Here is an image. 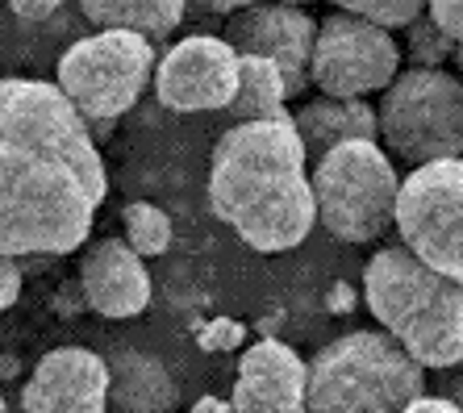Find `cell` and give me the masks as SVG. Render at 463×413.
<instances>
[{"label": "cell", "mask_w": 463, "mask_h": 413, "mask_svg": "<svg viewBox=\"0 0 463 413\" xmlns=\"http://www.w3.org/2000/svg\"><path fill=\"white\" fill-rule=\"evenodd\" d=\"M113 126H118V117H88V130H92L97 142H105L109 134H113Z\"/></svg>", "instance_id": "f1b7e54d"}, {"label": "cell", "mask_w": 463, "mask_h": 413, "mask_svg": "<svg viewBox=\"0 0 463 413\" xmlns=\"http://www.w3.org/2000/svg\"><path fill=\"white\" fill-rule=\"evenodd\" d=\"M113 371L88 347H54L22 389V413H105Z\"/></svg>", "instance_id": "7c38bea8"}, {"label": "cell", "mask_w": 463, "mask_h": 413, "mask_svg": "<svg viewBox=\"0 0 463 413\" xmlns=\"http://www.w3.org/2000/svg\"><path fill=\"white\" fill-rule=\"evenodd\" d=\"M193 413H238V409H234V401H222V397H201L193 405Z\"/></svg>", "instance_id": "83f0119b"}, {"label": "cell", "mask_w": 463, "mask_h": 413, "mask_svg": "<svg viewBox=\"0 0 463 413\" xmlns=\"http://www.w3.org/2000/svg\"><path fill=\"white\" fill-rule=\"evenodd\" d=\"M109 371H113L109 401L118 413H167L175 405V384L155 355L118 351L109 359Z\"/></svg>", "instance_id": "2e32d148"}, {"label": "cell", "mask_w": 463, "mask_h": 413, "mask_svg": "<svg viewBox=\"0 0 463 413\" xmlns=\"http://www.w3.org/2000/svg\"><path fill=\"white\" fill-rule=\"evenodd\" d=\"M430 17L455 42H463V0H430Z\"/></svg>", "instance_id": "7402d4cb"}, {"label": "cell", "mask_w": 463, "mask_h": 413, "mask_svg": "<svg viewBox=\"0 0 463 413\" xmlns=\"http://www.w3.org/2000/svg\"><path fill=\"white\" fill-rule=\"evenodd\" d=\"M280 5H305V0H280Z\"/></svg>", "instance_id": "4dcf8cb0"}, {"label": "cell", "mask_w": 463, "mask_h": 413, "mask_svg": "<svg viewBox=\"0 0 463 413\" xmlns=\"http://www.w3.org/2000/svg\"><path fill=\"white\" fill-rule=\"evenodd\" d=\"M242 84V55L230 38L193 33L175 42L155 67V97L172 113L230 109Z\"/></svg>", "instance_id": "30bf717a"}, {"label": "cell", "mask_w": 463, "mask_h": 413, "mask_svg": "<svg viewBox=\"0 0 463 413\" xmlns=\"http://www.w3.org/2000/svg\"><path fill=\"white\" fill-rule=\"evenodd\" d=\"M426 368L388 330H351L309 359V413H405Z\"/></svg>", "instance_id": "277c9868"}, {"label": "cell", "mask_w": 463, "mask_h": 413, "mask_svg": "<svg viewBox=\"0 0 463 413\" xmlns=\"http://www.w3.org/2000/svg\"><path fill=\"white\" fill-rule=\"evenodd\" d=\"M155 67L151 38L134 30H100L67 46L54 80L84 117H121L138 105Z\"/></svg>", "instance_id": "52a82bcc"}, {"label": "cell", "mask_w": 463, "mask_h": 413, "mask_svg": "<svg viewBox=\"0 0 463 413\" xmlns=\"http://www.w3.org/2000/svg\"><path fill=\"white\" fill-rule=\"evenodd\" d=\"M63 5L67 0H9V9L17 13V17H25V22H46V17H54Z\"/></svg>", "instance_id": "cb8c5ba5"}, {"label": "cell", "mask_w": 463, "mask_h": 413, "mask_svg": "<svg viewBox=\"0 0 463 413\" xmlns=\"http://www.w3.org/2000/svg\"><path fill=\"white\" fill-rule=\"evenodd\" d=\"M455 46L459 42H455L439 22H434L430 13L410 25V59H413V67H442L447 59H455Z\"/></svg>", "instance_id": "ffe728a7"}, {"label": "cell", "mask_w": 463, "mask_h": 413, "mask_svg": "<svg viewBox=\"0 0 463 413\" xmlns=\"http://www.w3.org/2000/svg\"><path fill=\"white\" fill-rule=\"evenodd\" d=\"M405 413H463V409L451 401V397H418Z\"/></svg>", "instance_id": "484cf974"}, {"label": "cell", "mask_w": 463, "mask_h": 413, "mask_svg": "<svg viewBox=\"0 0 463 413\" xmlns=\"http://www.w3.org/2000/svg\"><path fill=\"white\" fill-rule=\"evenodd\" d=\"M121 226H126V242L142 259H155V255L172 247V218L151 201H129L121 209Z\"/></svg>", "instance_id": "d6986e66"}, {"label": "cell", "mask_w": 463, "mask_h": 413, "mask_svg": "<svg viewBox=\"0 0 463 413\" xmlns=\"http://www.w3.org/2000/svg\"><path fill=\"white\" fill-rule=\"evenodd\" d=\"M230 401L238 413H309V363L276 338H263L238 359Z\"/></svg>", "instance_id": "4fadbf2b"}, {"label": "cell", "mask_w": 463, "mask_h": 413, "mask_svg": "<svg viewBox=\"0 0 463 413\" xmlns=\"http://www.w3.org/2000/svg\"><path fill=\"white\" fill-rule=\"evenodd\" d=\"M167 413H172V409H167Z\"/></svg>", "instance_id": "1f68e13d"}, {"label": "cell", "mask_w": 463, "mask_h": 413, "mask_svg": "<svg viewBox=\"0 0 463 413\" xmlns=\"http://www.w3.org/2000/svg\"><path fill=\"white\" fill-rule=\"evenodd\" d=\"M367 309L421 368L463 359V284L418 259L405 242L384 247L364 268Z\"/></svg>", "instance_id": "3957f363"}, {"label": "cell", "mask_w": 463, "mask_h": 413, "mask_svg": "<svg viewBox=\"0 0 463 413\" xmlns=\"http://www.w3.org/2000/svg\"><path fill=\"white\" fill-rule=\"evenodd\" d=\"M0 305L9 309V305H17V293H22V259L17 255H5L0 259Z\"/></svg>", "instance_id": "603a6c76"}, {"label": "cell", "mask_w": 463, "mask_h": 413, "mask_svg": "<svg viewBox=\"0 0 463 413\" xmlns=\"http://www.w3.org/2000/svg\"><path fill=\"white\" fill-rule=\"evenodd\" d=\"M397 234L418 259L463 284V155L421 164L405 175Z\"/></svg>", "instance_id": "ba28073f"}, {"label": "cell", "mask_w": 463, "mask_h": 413, "mask_svg": "<svg viewBox=\"0 0 463 413\" xmlns=\"http://www.w3.org/2000/svg\"><path fill=\"white\" fill-rule=\"evenodd\" d=\"M193 5L201 13H217V17L226 13V17H234L238 9H247V5H255V0H193Z\"/></svg>", "instance_id": "4316f807"}, {"label": "cell", "mask_w": 463, "mask_h": 413, "mask_svg": "<svg viewBox=\"0 0 463 413\" xmlns=\"http://www.w3.org/2000/svg\"><path fill=\"white\" fill-rule=\"evenodd\" d=\"M309 76L326 97L359 100L367 92H384L401 76V46L392 42L388 25L355 13H335L317 30Z\"/></svg>", "instance_id": "9c48e42d"}, {"label": "cell", "mask_w": 463, "mask_h": 413, "mask_svg": "<svg viewBox=\"0 0 463 413\" xmlns=\"http://www.w3.org/2000/svg\"><path fill=\"white\" fill-rule=\"evenodd\" d=\"M297 130L305 138L309 159H322L326 151H335L343 142L355 138H380V113L367 100H346V97H326L309 100L297 113Z\"/></svg>", "instance_id": "9a60e30c"}, {"label": "cell", "mask_w": 463, "mask_h": 413, "mask_svg": "<svg viewBox=\"0 0 463 413\" xmlns=\"http://www.w3.org/2000/svg\"><path fill=\"white\" fill-rule=\"evenodd\" d=\"M109 192L88 117L59 84H0V247L5 255H71L88 242Z\"/></svg>", "instance_id": "6da1fadb"}, {"label": "cell", "mask_w": 463, "mask_h": 413, "mask_svg": "<svg viewBox=\"0 0 463 413\" xmlns=\"http://www.w3.org/2000/svg\"><path fill=\"white\" fill-rule=\"evenodd\" d=\"M80 293L100 317H138L151 305V272L126 239H97L80 263Z\"/></svg>", "instance_id": "5bb4252c"}, {"label": "cell", "mask_w": 463, "mask_h": 413, "mask_svg": "<svg viewBox=\"0 0 463 413\" xmlns=\"http://www.w3.org/2000/svg\"><path fill=\"white\" fill-rule=\"evenodd\" d=\"M439 389H442V397H451V401L463 409V359L455 363V368L439 371Z\"/></svg>", "instance_id": "d4e9b609"}, {"label": "cell", "mask_w": 463, "mask_h": 413, "mask_svg": "<svg viewBox=\"0 0 463 413\" xmlns=\"http://www.w3.org/2000/svg\"><path fill=\"white\" fill-rule=\"evenodd\" d=\"M380 138L405 164H439L463 155V80L442 67H410L384 88Z\"/></svg>", "instance_id": "8992f818"}, {"label": "cell", "mask_w": 463, "mask_h": 413, "mask_svg": "<svg viewBox=\"0 0 463 413\" xmlns=\"http://www.w3.org/2000/svg\"><path fill=\"white\" fill-rule=\"evenodd\" d=\"M230 121H288V80H284L280 63L263 55H242V84L230 105Z\"/></svg>", "instance_id": "ac0fdd59"}, {"label": "cell", "mask_w": 463, "mask_h": 413, "mask_svg": "<svg viewBox=\"0 0 463 413\" xmlns=\"http://www.w3.org/2000/svg\"><path fill=\"white\" fill-rule=\"evenodd\" d=\"M309 151L288 121H234L209 155V205L247 247L263 255L301 247L317 221Z\"/></svg>", "instance_id": "7a4b0ae2"}, {"label": "cell", "mask_w": 463, "mask_h": 413, "mask_svg": "<svg viewBox=\"0 0 463 413\" xmlns=\"http://www.w3.org/2000/svg\"><path fill=\"white\" fill-rule=\"evenodd\" d=\"M317 30L322 25L301 5H280V0H255L226 22V38L234 42L238 55H263L280 63L284 80H288V97H301L313 84L309 63Z\"/></svg>", "instance_id": "8fae6325"}, {"label": "cell", "mask_w": 463, "mask_h": 413, "mask_svg": "<svg viewBox=\"0 0 463 413\" xmlns=\"http://www.w3.org/2000/svg\"><path fill=\"white\" fill-rule=\"evenodd\" d=\"M397 167L388 164V151L376 138L343 142L326 151L313 167V196H317V221L338 242L364 247L384 239L397 226L401 201Z\"/></svg>", "instance_id": "5b68a950"}, {"label": "cell", "mask_w": 463, "mask_h": 413, "mask_svg": "<svg viewBox=\"0 0 463 413\" xmlns=\"http://www.w3.org/2000/svg\"><path fill=\"white\" fill-rule=\"evenodd\" d=\"M455 67H459V76H463V42L455 46Z\"/></svg>", "instance_id": "f546056e"}, {"label": "cell", "mask_w": 463, "mask_h": 413, "mask_svg": "<svg viewBox=\"0 0 463 413\" xmlns=\"http://www.w3.org/2000/svg\"><path fill=\"white\" fill-rule=\"evenodd\" d=\"M343 13H355V17H367L376 25H413L421 17V9H430V0H335Z\"/></svg>", "instance_id": "44dd1931"}, {"label": "cell", "mask_w": 463, "mask_h": 413, "mask_svg": "<svg viewBox=\"0 0 463 413\" xmlns=\"http://www.w3.org/2000/svg\"><path fill=\"white\" fill-rule=\"evenodd\" d=\"M188 5L193 0H80V13L100 30H134L151 42H163L184 22Z\"/></svg>", "instance_id": "e0dca14e"}]
</instances>
